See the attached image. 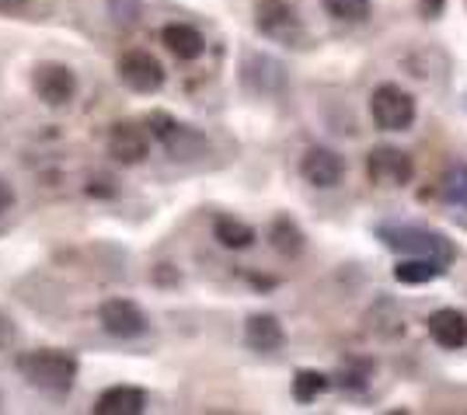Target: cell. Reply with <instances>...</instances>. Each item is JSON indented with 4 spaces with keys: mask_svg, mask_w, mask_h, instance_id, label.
Returning a JSON list of instances; mask_svg holds the SVG:
<instances>
[{
    "mask_svg": "<svg viewBox=\"0 0 467 415\" xmlns=\"http://www.w3.org/2000/svg\"><path fill=\"white\" fill-rule=\"evenodd\" d=\"M18 374L28 388L46 395H67L78 384L80 363L67 349H28L18 356Z\"/></svg>",
    "mask_w": 467,
    "mask_h": 415,
    "instance_id": "obj_1",
    "label": "cell"
},
{
    "mask_svg": "<svg viewBox=\"0 0 467 415\" xmlns=\"http://www.w3.org/2000/svg\"><path fill=\"white\" fill-rule=\"evenodd\" d=\"M377 237L388 244L390 252H398V255L436 258V262H447V265H450V258H453L450 237H443L440 231H429V227H415V223H384V227H377Z\"/></svg>",
    "mask_w": 467,
    "mask_h": 415,
    "instance_id": "obj_2",
    "label": "cell"
},
{
    "mask_svg": "<svg viewBox=\"0 0 467 415\" xmlns=\"http://www.w3.org/2000/svg\"><path fill=\"white\" fill-rule=\"evenodd\" d=\"M370 116L380 130L401 133L415 122V99L401 84H380L370 95Z\"/></svg>",
    "mask_w": 467,
    "mask_h": 415,
    "instance_id": "obj_3",
    "label": "cell"
},
{
    "mask_svg": "<svg viewBox=\"0 0 467 415\" xmlns=\"http://www.w3.org/2000/svg\"><path fill=\"white\" fill-rule=\"evenodd\" d=\"M415 175V161L401 150V147H390L380 143L367 154V178L373 185H384V189H398V185H409Z\"/></svg>",
    "mask_w": 467,
    "mask_h": 415,
    "instance_id": "obj_4",
    "label": "cell"
},
{
    "mask_svg": "<svg viewBox=\"0 0 467 415\" xmlns=\"http://www.w3.org/2000/svg\"><path fill=\"white\" fill-rule=\"evenodd\" d=\"M119 80L137 95H154L164 88V67L147 49H130L119 59Z\"/></svg>",
    "mask_w": 467,
    "mask_h": 415,
    "instance_id": "obj_5",
    "label": "cell"
},
{
    "mask_svg": "<svg viewBox=\"0 0 467 415\" xmlns=\"http://www.w3.org/2000/svg\"><path fill=\"white\" fill-rule=\"evenodd\" d=\"M254 28L273 42H296L304 36V25L286 0H258L254 7Z\"/></svg>",
    "mask_w": 467,
    "mask_h": 415,
    "instance_id": "obj_6",
    "label": "cell"
},
{
    "mask_svg": "<svg viewBox=\"0 0 467 415\" xmlns=\"http://www.w3.org/2000/svg\"><path fill=\"white\" fill-rule=\"evenodd\" d=\"M32 88L49 109H63L78 95V78L67 63H39L32 74Z\"/></svg>",
    "mask_w": 467,
    "mask_h": 415,
    "instance_id": "obj_7",
    "label": "cell"
},
{
    "mask_svg": "<svg viewBox=\"0 0 467 415\" xmlns=\"http://www.w3.org/2000/svg\"><path fill=\"white\" fill-rule=\"evenodd\" d=\"M98 321H101V328L112 338H137L147 332V315L140 311L133 300H126V296L105 300L101 311H98Z\"/></svg>",
    "mask_w": 467,
    "mask_h": 415,
    "instance_id": "obj_8",
    "label": "cell"
},
{
    "mask_svg": "<svg viewBox=\"0 0 467 415\" xmlns=\"http://www.w3.org/2000/svg\"><path fill=\"white\" fill-rule=\"evenodd\" d=\"M300 175H304V182H311L314 189H335L346 175V161L331 147H311L300 158Z\"/></svg>",
    "mask_w": 467,
    "mask_h": 415,
    "instance_id": "obj_9",
    "label": "cell"
},
{
    "mask_svg": "<svg viewBox=\"0 0 467 415\" xmlns=\"http://www.w3.org/2000/svg\"><path fill=\"white\" fill-rule=\"evenodd\" d=\"M109 154L119 164H140L150 154V133L140 122H116L109 130Z\"/></svg>",
    "mask_w": 467,
    "mask_h": 415,
    "instance_id": "obj_10",
    "label": "cell"
},
{
    "mask_svg": "<svg viewBox=\"0 0 467 415\" xmlns=\"http://www.w3.org/2000/svg\"><path fill=\"white\" fill-rule=\"evenodd\" d=\"M429 338L443 349H464L467 346V315L457 307H440L426 317Z\"/></svg>",
    "mask_w": 467,
    "mask_h": 415,
    "instance_id": "obj_11",
    "label": "cell"
},
{
    "mask_svg": "<svg viewBox=\"0 0 467 415\" xmlns=\"http://www.w3.org/2000/svg\"><path fill=\"white\" fill-rule=\"evenodd\" d=\"M161 42L168 46V53L178 59H185V63H192L206 53V39H202V32L192 28V25H182V21H171V25H164V32H161Z\"/></svg>",
    "mask_w": 467,
    "mask_h": 415,
    "instance_id": "obj_12",
    "label": "cell"
},
{
    "mask_svg": "<svg viewBox=\"0 0 467 415\" xmlns=\"http://www.w3.org/2000/svg\"><path fill=\"white\" fill-rule=\"evenodd\" d=\"M147 409V395L143 388H133V384H116L109 391H101L95 405V415H140Z\"/></svg>",
    "mask_w": 467,
    "mask_h": 415,
    "instance_id": "obj_13",
    "label": "cell"
},
{
    "mask_svg": "<svg viewBox=\"0 0 467 415\" xmlns=\"http://www.w3.org/2000/svg\"><path fill=\"white\" fill-rule=\"evenodd\" d=\"M244 84L252 88V91H262V95H273L283 88V63L273 57H252L244 59Z\"/></svg>",
    "mask_w": 467,
    "mask_h": 415,
    "instance_id": "obj_14",
    "label": "cell"
},
{
    "mask_svg": "<svg viewBox=\"0 0 467 415\" xmlns=\"http://www.w3.org/2000/svg\"><path fill=\"white\" fill-rule=\"evenodd\" d=\"M283 325L275 315H252L244 325V342L252 346L254 353H275L283 346Z\"/></svg>",
    "mask_w": 467,
    "mask_h": 415,
    "instance_id": "obj_15",
    "label": "cell"
},
{
    "mask_svg": "<svg viewBox=\"0 0 467 415\" xmlns=\"http://www.w3.org/2000/svg\"><path fill=\"white\" fill-rule=\"evenodd\" d=\"M447 273V262H436V258H415L409 255L405 262L394 265V279L398 283H409V286H419V283H432Z\"/></svg>",
    "mask_w": 467,
    "mask_h": 415,
    "instance_id": "obj_16",
    "label": "cell"
},
{
    "mask_svg": "<svg viewBox=\"0 0 467 415\" xmlns=\"http://www.w3.org/2000/svg\"><path fill=\"white\" fill-rule=\"evenodd\" d=\"M269 244H273L275 252L283 258H296L304 252V231H300V223L290 217H275L273 227H269Z\"/></svg>",
    "mask_w": 467,
    "mask_h": 415,
    "instance_id": "obj_17",
    "label": "cell"
},
{
    "mask_svg": "<svg viewBox=\"0 0 467 415\" xmlns=\"http://www.w3.org/2000/svg\"><path fill=\"white\" fill-rule=\"evenodd\" d=\"M213 237L231 248V252H241V248H252L254 244V227H248L244 220L237 217H216L213 220Z\"/></svg>",
    "mask_w": 467,
    "mask_h": 415,
    "instance_id": "obj_18",
    "label": "cell"
},
{
    "mask_svg": "<svg viewBox=\"0 0 467 415\" xmlns=\"http://www.w3.org/2000/svg\"><path fill=\"white\" fill-rule=\"evenodd\" d=\"M440 192L453 206H467V164L447 168V175L440 178Z\"/></svg>",
    "mask_w": 467,
    "mask_h": 415,
    "instance_id": "obj_19",
    "label": "cell"
},
{
    "mask_svg": "<svg viewBox=\"0 0 467 415\" xmlns=\"http://www.w3.org/2000/svg\"><path fill=\"white\" fill-rule=\"evenodd\" d=\"M325 4V11H328L335 21H367L370 18V11H373V4L370 0H321Z\"/></svg>",
    "mask_w": 467,
    "mask_h": 415,
    "instance_id": "obj_20",
    "label": "cell"
},
{
    "mask_svg": "<svg viewBox=\"0 0 467 415\" xmlns=\"http://www.w3.org/2000/svg\"><path fill=\"white\" fill-rule=\"evenodd\" d=\"M325 388H328V377L317 374V370H300V374L293 377V398H296V401H304V405L314 401Z\"/></svg>",
    "mask_w": 467,
    "mask_h": 415,
    "instance_id": "obj_21",
    "label": "cell"
},
{
    "mask_svg": "<svg viewBox=\"0 0 467 415\" xmlns=\"http://www.w3.org/2000/svg\"><path fill=\"white\" fill-rule=\"evenodd\" d=\"M15 338H18V325H15V317L0 311V353H4V349H11V346H15Z\"/></svg>",
    "mask_w": 467,
    "mask_h": 415,
    "instance_id": "obj_22",
    "label": "cell"
},
{
    "mask_svg": "<svg viewBox=\"0 0 467 415\" xmlns=\"http://www.w3.org/2000/svg\"><path fill=\"white\" fill-rule=\"evenodd\" d=\"M15 189H11V182L7 178H0V217L7 213V210H15Z\"/></svg>",
    "mask_w": 467,
    "mask_h": 415,
    "instance_id": "obj_23",
    "label": "cell"
},
{
    "mask_svg": "<svg viewBox=\"0 0 467 415\" xmlns=\"http://www.w3.org/2000/svg\"><path fill=\"white\" fill-rule=\"evenodd\" d=\"M443 7H447V0H419V11H422L426 18H440Z\"/></svg>",
    "mask_w": 467,
    "mask_h": 415,
    "instance_id": "obj_24",
    "label": "cell"
},
{
    "mask_svg": "<svg viewBox=\"0 0 467 415\" xmlns=\"http://www.w3.org/2000/svg\"><path fill=\"white\" fill-rule=\"evenodd\" d=\"M0 4H18V0H0Z\"/></svg>",
    "mask_w": 467,
    "mask_h": 415,
    "instance_id": "obj_25",
    "label": "cell"
}]
</instances>
